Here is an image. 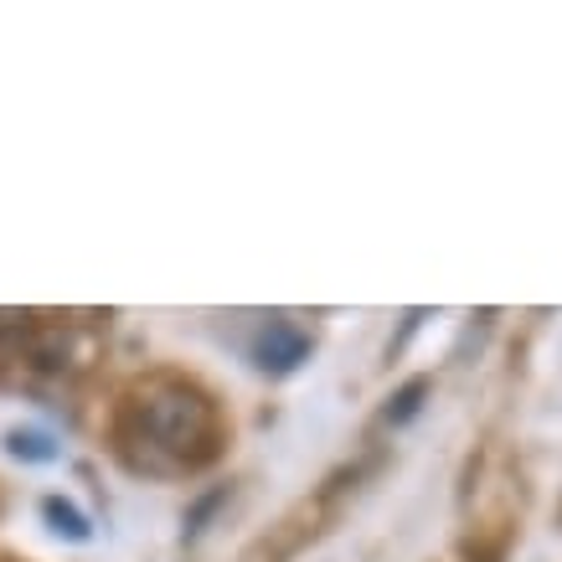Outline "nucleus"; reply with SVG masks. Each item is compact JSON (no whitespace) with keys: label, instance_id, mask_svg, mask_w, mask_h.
I'll return each instance as SVG.
<instances>
[{"label":"nucleus","instance_id":"obj_1","mask_svg":"<svg viewBox=\"0 0 562 562\" xmlns=\"http://www.w3.org/2000/svg\"><path fill=\"white\" fill-rule=\"evenodd\" d=\"M222 424L217 408L196 382L181 376H150L124 397L120 413V443L135 470L150 475H187L202 470L217 454Z\"/></svg>","mask_w":562,"mask_h":562},{"label":"nucleus","instance_id":"obj_2","mask_svg":"<svg viewBox=\"0 0 562 562\" xmlns=\"http://www.w3.org/2000/svg\"><path fill=\"white\" fill-rule=\"evenodd\" d=\"M305 357V336L294 330V325L273 321L263 330V341H258V367H273V372H290L294 361Z\"/></svg>","mask_w":562,"mask_h":562},{"label":"nucleus","instance_id":"obj_3","mask_svg":"<svg viewBox=\"0 0 562 562\" xmlns=\"http://www.w3.org/2000/svg\"><path fill=\"white\" fill-rule=\"evenodd\" d=\"M42 516H47L52 527L57 531H68L72 542H88V521L78 512H72L68 501H57V495H47V501H42Z\"/></svg>","mask_w":562,"mask_h":562},{"label":"nucleus","instance_id":"obj_4","mask_svg":"<svg viewBox=\"0 0 562 562\" xmlns=\"http://www.w3.org/2000/svg\"><path fill=\"white\" fill-rule=\"evenodd\" d=\"M5 449H11L16 460H57V449H52L42 434H11V439H5Z\"/></svg>","mask_w":562,"mask_h":562},{"label":"nucleus","instance_id":"obj_5","mask_svg":"<svg viewBox=\"0 0 562 562\" xmlns=\"http://www.w3.org/2000/svg\"><path fill=\"white\" fill-rule=\"evenodd\" d=\"M418 397H424V382H408V387L397 392V408H387L392 424H403V418H413V408H418Z\"/></svg>","mask_w":562,"mask_h":562}]
</instances>
